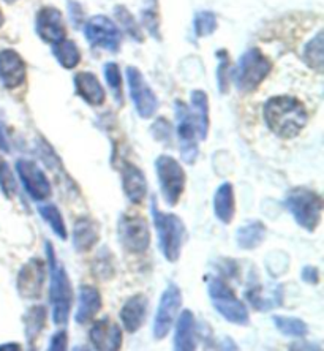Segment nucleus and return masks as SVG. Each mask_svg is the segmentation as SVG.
I'll use <instances>...</instances> for the list:
<instances>
[{
  "label": "nucleus",
  "mask_w": 324,
  "mask_h": 351,
  "mask_svg": "<svg viewBox=\"0 0 324 351\" xmlns=\"http://www.w3.org/2000/svg\"><path fill=\"white\" fill-rule=\"evenodd\" d=\"M264 121L279 138L292 139L306 128L308 112L296 97L279 95L272 97L264 105Z\"/></svg>",
  "instance_id": "1"
},
{
  "label": "nucleus",
  "mask_w": 324,
  "mask_h": 351,
  "mask_svg": "<svg viewBox=\"0 0 324 351\" xmlns=\"http://www.w3.org/2000/svg\"><path fill=\"white\" fill-rule=\"evenodd\" d=\"M46 256H48V267L51 274L49 298L51 304H53L54 324L64 326L70 317L71 302H73V288H71L70 277L65 267L55 258V252L49 241L46 242Z\"/></svg>",
  "instance_id": "2"
},
{
  "label": "nucleus",
  "mask_w": 324,
  "mask_h": 351,
  "mask_svg": "<svg viewBox=\"0 0 324 351\" xmlns=\"http://www.w3.org/2000/svg\"><path fill=\"white\" fill-rule=\"evenodd\" d=\"M151 213L158 234V247H160L163 256L169 263H176L182 254L185 241V228L181 217L176 214H166L157 208V199H152Z\"/></svg>",
  "instance_id": "3"
},
{
  "label": "nucleus",
  "mask_w": 324,
  "mask_h": 351,
  "mask_svg": "<svg viewBox=\"0 0 324 351\" xmlns=\"http://www.w3.org/2000/svg\"><path fill=\"white\" fill-rule=\"evenodd\" d=\"M272 71V62L260 49L251 48L239 59L236 69L231 71L236 89L242 94L255 92Z\"/></svg>",
  "instance_id": "4"
},
{
  "label": "nucleus",
  "mask_w": 324,
  "mask_h": 351,
  "mask_svg": "<svg viewBox=\"0 0 324 351\" xmlns=\"http://www.w3.org/2000/svg\"><path fill=\"white\" fill-rule=\"evenodd\" d=\"M285 208L295 217L296 223L313 233L321 221L323 198L315 190L295 187L285 196Z\"/></svg>",
  "instance_id": "5"
},
{
  "label": "nucleus",
  "mask_w": 324,
  "mask_h": 351,
  "mask_svg": "<svg viewBox=\"0 0 324 351\" xmlns=\"http://www.w3.org/2000/svg\"><path fill=\"white\" fill-rule=\"evenodd\" d=\"M209 298L212 301L215 311H217L226 322L238 326H247L250 323L249 311L240 299L236 298L231 287L222 278L212 277L208 285Z\"/></svg>",
  "instance_id": "6"
},
{
  "label": "nucleus",
  "mask_w": 324,
  "mask_h": 351,
  "mask_svg": "<svg viewBox=\"0 0 324 351\" xmlns=\"http://www.w3.org/2000/svg\"><path fill=\"white\" fill-rule=\"evenodd\" d=\"M155 169L163 199L168 206H176L184 195L187 176L176 158L160 156L155 160Z\"/></svg>",
  "instance_id": "7"
},
{
  "label": "nucleus",
  "mask_w": 324,
  "mask_h": 351,
  "mask_svg": "<svg viewBox=\"0 0 324 351\" xmlns=\"http://www.w3.org/2000/svg\"><path fill=\"white\" fill-rule=\"evenodd\" d=\"M174 111H176V121H177V136L181 141V156L185 163L193 165L197 162L199 149H198V125L195 121L193 112L190 108L182 103L181 100L176 101L174 105Z\"/></svg>",
  "instance_id": "8"
},
{
  "label": "nucleus",
  "mask_w": 324,
  "mask_h": 351,
  "mask_svg": "<svg viewBox=\"0 0 324 351\" xmlns=\"http://www.w3.org/2000/svg\"><path fill=\"white\" fill-rule=\"evenodd\" d=\"M119 239L128 254H144L151 245L147 220L140 215H122L119 220Z\"/></svg>",
  "instance_id": "9"
},
{
  "label": "nucleus",
  "mask_w": 324,
  "mask_h": 351,
  "mask_svg": "<svg viewBox=\"0 0 324 351\" xmlns=\"http://www.w3.org/2000/svg\"><path fill=\"white\" fill-rule=\"evenodd\" d=\"M182 307V293L176 283H169L163 291L160 304H158L155 322H153V337L163 340L171 331L177 313Z\"/></svg>",
  "instance_id": "10"
},
{
  "label": "nucleus",
  "mask_w": 324,
  "mask_h": 351,
  "mask_svg": "<svg viewBox=\"0 0 324 351\" xmlns=\"http://www.w3.org/2000/svg\"><path fill=\"white\" fill-rule=\"evenodd\" d=\"M84 35L92 46H100L110 53H119L122 35L119 27L110 18L99 14L87 21Z\"/></svg>",
  "instance_id": "11"
},
{
  "label": "nucleus",
  "mask_w": 324,
  "mask_h": 351,
  "mask_svg": "<svg viewBox=\"0 0 324 351\" xmlns=\"http://www.w3.org/2000/svg\"><path fill=\"white\" fill-rule=\"evenodd\" d=\"M127 81L130 87L132 100L135 103L136 112L142 119H151L158 110V98L153 94L151 86L144 81L142 73L135 66L127 69Z\"/></svg>",
  "instance_id": "12"
},
{
  "label": "nucleus",
  "mask_w": 324,
  "mask_h": 351,
  "mask_svg": "<svg viewBox=\"0 0 324 351\" xmlns=\"http://www.w3.org/2000/svg\"><path fill=\"white\" fill-rule=\"evenodd\" d=\"M16 171L19 174L21 182H23L25 192L35 201L48 199L53 189L43 169H41L34 160L19 158L16 162Z\"/></svg>",
  "instance_id": "13"
},
{
  "label": "nucleus",
  "mask_w": 324,
  "mask_h": 351,
  "mask_svg": "<svg viewBox=\"0 0 324 351\" xmlns=\"http://www.w3.org/2000/svg\"><path fill=\"white\" fill-rule=\"evenodd\" d=\"M46 278V265L41 260H30L18 274L19 296L25 299H37L41 296Z\"/></svg>",
  "instance_id": "14"
},
{
  "label": "nucleus",
  "mask_w": 324,
  "mask_h": 351,
  "mask_svg": "<svg viewBox=\"0 0 324 351\" xmlns=\"http://www.w3.org/2000/svg\"><path fill=\"white\" fill-rule=\"evenodd\" d=\"M38 37L51 45L59 43L65 38V25L62 19V13L54 7L41 8L35 21Z\"/></svg>",
  "instance_id": "15"
},
{
  "label": "nucleus",
  "mask_w": 324,
  "mask_h": 351,
  "mask_svg": "<svg viewBox=\"0 0 324 351\" xmlns=\"http://www.w3.org/2000/svg\"><path fill=\"white\" fill-rule=\"evenodd\" d=\"M89 339L94 348L103 351H117L122 348V329L119 324L112 323L110 318H103L90 329Z\"/></svg>",
  "instance_id": "16"
},
{
  "label": "nucleus",
  "mask_w": 324,
  "mask_h": 351,
  "mask_svg": "<svg viewBox=\"0 0 324 351\" xmlns=\"http://www.w3.org/2000/svg\"><path fill=\"white\" fill-rule=\"evenodd\" d=\"M0 80L7 89H16L25 80V64L13 49L0 53Z\"/></svg>",
  "instance_id": "17"
},
{
  "label": "nucleus",
  "mask_w": 324,
  "mask_h": 351,
  "mask_svg": "<svg viewBox=\"0 0 324 351\" xmlns=\"http://www.w3.org/2000/svg\"><path fill=\"white\" fill-rule=\"evenodd\" d=\"M122 187L130 203L141 204L146 199L147 180L136 165L130 162L122 163Z\"/></svg>",
  "instance_id": "18"
},
{
  "label": "nucleus",
  "mask_w": 324,
  "mask_h": 351,
  "mask_svg": "<svg viewBox=\"0 0 324 351\" xmlns=\"http://www.w3.org/2000/svg\"><path fill=\"white\" fill-rule=\"evenodd\" d=\"M149 313V299L144 294H135L127 299L121 308V319L127 332L140 331Z\"/></svg>",
  "instance_id": "19"
},
{
  "label": "nucleus",
  "mask_w": 324,
  "mask_h": 351,
  "mask_svg": "<svg viewBox=\"0 0 324 351\" xmlns=\"http://www.w3.org/2000/svg\"><path fill=\"white\" fill-rule=\"evenodd\" d=\"M75 89L82 100L90 106H101L106 100V92L99 78L90 71H81L75 76Z\"/></svg>",
  "instance_id": "20"
},
{
  "label": "nucleus",
  "mask_w": 324,
  "mask_h": 351,
  "mask_svg": "<svg viewBox=\"0 0 324 351\" xmlns=\"http://www.w3.org/2000/svg\"><path fill=\"white\" fill-rule=\"evenodd\" d=\"M100 239V225L89 217H81L76 220L73 228V247L79 254H86L95 247Z\"/></svg>",
  "instance_id": "21"
},
{
  "label": "nucleus",
  "mask_w": 324,
  "mask_h": 351,
  "mask_svg": "<svg viewBox=\"0 0 324 351\" xmlns=\"http://www.w3.org/2000/svg\"><path fill=\"white\" fill-rule=\"evenodd\" d=\"M101 308V294L92 285L79 287V299L78 308H76L75 319L76 323L86 324L97 317Z\"/></svg>",
  "instance_id": "22"
},
{
  "label": "nucleus",
  "mask_w": 324,
  "mask_h": 351,
  "mask_svg": "<svg viewBox=\"0 0 324 351\" xmlns=\"http://www.w3.org/2000/svg\"><path fill=\"white\" fill-rule=\"evenodd\" d=\"M195 315L184 311L177 319L176 334H174V348L179 351H192L197 348V332H195Z\"/></svg>",
  "instance_id": "23"
},
{
  "label": "nucleus",
  "mask_w": 324,
  "mask_h": 351,
  "mask_svg": "<svg viewBox=\"0 0 324 351\" xmlns=\"http://www.w3.org/2000/svg\"><path fill=\"white\" fill-rule=\"evenodd\" d=\"M214 213L217 219L225 225H229L236 214L234 189L229 182H225L219 187L214 196Z\"/></svg>",
  "instance_id": "24"
},
{
  "label": "nucleus",
  "mask_w": 324,
  "mask_h": 351,
  "mask_svg": "<svg viewBox=\"0 0 324 351\" xmlns=\"http://www.w3.org/2000/svg\"><path fill=\"white\" fill-rule=\"evenodd\" d=\"M266 226L261 221H250V223L242 225L236 231V242L242 250H253L260 247L266 239Z\"/></svg>",
  "instance_id": "25"
},
{
  "label": "nucleus",
  "mask_w": 324,
  "mask_h": 351,
  "mask_svg": "<svg viewBox=\"0 0 324 351\" xmlns=\"http://www.w3.org/2000/svg\"><path fill=\"white\" fill-rule=\"evenodd\" d=\"M190 110H192L195 121H197L198 136L204 141L209 133V101L208 95L203 90L192 92V108Z\"/></svg>",
  "instance_id": "26"
},
{
  "label": "nucleus",
  "mask_w": 324,
  "mask_h": 351,
  "mask_svg": "<svg viewBox=\"0 0 324 351\" xmlns=\"http://www.w3.org/2000/svg\"><path fill=\"white\" fill-rule=\"evenodd\" d=\"M53 53L54 58L58 59L59 64L64 66L65 70H71L75 66H78L81 62V53L78 46L73 40H62L59 43L53 45Z\"/></svg>",
  "instance_id": "27"
},
{
  "label": "nucleus",
  "mask_w": 324,
  "mask_h": 351,
  "mask_svg": "<svg viewBox=\"0 0 324 351\" xmlns=\"http://www.w3.org/2000/svg\"><path fill=\"white\" fill-rule=\"evenodd\" d=\"M46 308L43 306H35L29 308L27 313L24 315V328H25V337H27V342L32 345L40 332L43 331L46 324Z\"/></svg>",
  "instance_id": "28"
},
{
  "label": "nucleus",
  "mask_w": 324,
  "mask_h": 351,
  "mask_svg": "<svg viewBox=\"0 0 324 351\" xmlns=\"http://www.w3.org/2000/svg\"><path fill=\"white\" fill-rule=\"evenodd\" d=\"M38 213L40 215L43 217L45 221H48L51 230L54 231V234L59 237L62 241H66V237H68V233H66V226H65V221L62 219V214L60 210L55 208V204H41L38 206Z\"/></svg>",
  "instance_id": "29"
},
{
  "label": "nucleus",
  "mask_w": 324,
  "mask_h": 351,
  "mask_svg": "<svg viewBox=\"0 0 324 351\" xmlns=\"http://www.w3.org/2000/svg\"><path fill=\"white\" fill-rule=\"evenodd\" d=\"M272 323L275 324V328L279 329L282 334L288 335V337H306L308 334V326L299 318L275 315V317L272 318Z\"/></svg>",
  "instance_id": "30"
},
{
  "label": "nucleus",
  "mask_w": 324,
  "mask_h": 351,
  "mask_svg": "<svg viewBox=\"0 0 324 351\" xmlns=\"http://www.w3.org/2000/svg\"><path fill=\"white\" fill-rule=\"evenodd\" d=\"M302 58H304L306 64L310 66V69L320 71L321 73L323 59H324L323 58V32L321 30L310 41H308V45L306 46Z\"/></svg>",
  "instance_id": "31"
},
{
  "label": "nucleus",
  "mask_w": 324,
  "mask_h": 351,
  "mask_svg": "<svg viewBox=\"0 0 324 351\" xmlns=\"http://www.w3.org/2000/svg\"><path fill=\"white\" fill-rule=\"evenodd\" d=\"M114 14H116L117 21H119L121 27L125 30V32L130 35L133 40H136L138 43H142L144 34H142V30L140 29V25H138V23L135 21V18H133V14L128 12L125 7H122V5H119V7L114 8Z\"/></svg>",
  "instance_id": "32"
},
{
  "label": "nucleus",
  "mask_w": 324,
  "mask_h": 351,
  "mask_svg": "<svg viewBox=\"0 0 324 351\" xmlns=\"http://www.w3.org/2000/svg\"><path fill=\"white\" fill-rule=\"evenodd\" d=\"M217 16L212 12H199L195 16V34L197 37H209L217 30Z\"/></svg>",
  "instance_id": "33"
},
{
  "label": "nucleus",
  "mask_w": 324,
  "mask_h": 351,
  "mask_svg": "<svg viewBox=\"0 0 324 351\" xmlns=\"http://www.w3.org/2000/svg\"><path fill=\"white\" fill-rule=\"evenodd\" d=\"M105 76H106V81L110 87L112 89V94H114V98L119 103L123 101L122 98V76H121V70L117 64L114 62H111V64H106L105 65Z\"/></svg>",
  "instance_id": "34"
},
{
  "label": "nucleus",
  "mask_w": 324,
  "mask_h": 351,
  "mask_svg": "<svg viewBox=\"0 0 324 351\" xmlns=\"http://www.w3.org/2000/svg\"><path fill=\"white\" fill-rule=\"evenodd\" d=\"M217 58L220 60L219 71H217L219 87L222 94H226V92H228V84H229V58L226 51H219Z\"/></svg>",
  "instance_id": "35"
},
{
  "label": "nucleus",
  "mask_w": 324,
  "mask_h": 351,
  "mask_svg": "<svg viewBox=\"0 0 324 351\" xmlns=\"http://www.w3.org/2000/svg\"><path fill=\"white\" fill-rule=\"evenodd\" d=\"M142 23L144 27L149 30V34L152 35L153 38H160V34H158V27H160V19H158V12L155 7H147V10L142 12Z\"/></svg>",
  "instance_id": "36"
},
{
  "label": "nucleus",
  "mask_w": 324,
  "mask_h": 351,
  "mask_svg": "<svg viewBox=\"0 0 324 351\" xmlns=\"http://www.w3.org/2000/svg\"><path fill=\"white\" fill-rule=\"evenodd\" d=\"M94 274L99 278H111L114 276V265H112V258L110 255H100L95 260Z\"/></svg>",
  "instance_id": "37"
},
{
  "label": "nucleus",
  "mask_w": 324,
  "mask_h": 351,
  "mask_svg": "<svg viewBox=\"0 0 324 351\" xmlns=\"http://www.w3.org/2000/svg\"><path fill=\"white\" fill-rule=\"evenodd\" d=\"M14 179L13 174L10 171L7 162L3 158H0V189L3 190L5 196H10L14 192Z\"/></svg>",
  "instance_id": "38"
},
{
  "label": "nucleus",
  "mask_w": 324,
  "mask_h": 351,
  "mask_svg": "<svg viewBox=\"0 0 324 351\" xmlns=\"http://www.w3.org/2000/svg\"><path fill=\"white\" fill-rule=\"evenodd\" d=\"M152 135L153 138L157 139V141L160 143H169L171 141V123H169L168 121H164V119H160V121H157L155 123L152 125Z\"/></svg>",
  "instance_id": "39"
},
{
  "label": "nucleus",
  "mask_w": 324,
  "mask_h": 351,
  "mask_svg": "<svg viewBox=\"0 0 324 351\" xmlns=\"http://www.w3.org/2000/svg\"><path fill=\"white\" fill-rule=\"evenodd\" d=\"M66 345H68V335L65 331L55 332L53 337H51L49 342V350L51 351H65Z\"/></svg>",
  "instance_id": "40"
},
{
  "label": "nucleus",
  "mask_w": 324,
  "mask_h": 351,
  "mask_svg": "<svg viewBox=\"0 0 324 351\" xmlns=\"http://www.w3.org/2000/svg\"><path fill=\"white\" fill-rule=\"evenodd\" d=\"M301 277L308 285H318L320 283V271L315 266H306L301 272Z\"/></svg>",
  "instance_id": "41"
},
{
  "label": "nucleus",
  "mask_w": 324,
  "mask_h": 351,
  "mask_svg": "<svg viewBox=\"0 0 324 351\" xmlns=\"http://www.w3.org/2000/svg\"><path fill=\"white\" fill-rule=\"evenodd\" d=\"M70 14H71V23L75 27H81L82 21H84V10L81 8L78 2H70Z\"/></svg>",
  "instance_id": "42"
},
{
  "label": "nucleus",
  "mask_w": 324,
  "mask_h": 351,
  "mask_svg": "<svg viewBox=\"0 0 324 351\" xmlns=\"http://www.w3.org/2000/svg\"><path fill=\"white\" fill-rule=\"evenodd\" d=\"M3 350H14V351H18V350H21V347L18 343H5V345H0V351H3Z\"/></svg>",
  "instance_id": "43"
},
{
  "label": "nucleus",
  "mask_w": 324,
  "mask_h": 351,
  "mask_svg": "<svg viewBox=\"0 0 324 351\" xmlns=\"http://www.w3.org/2000/svg\"><path fill=\"white\" fill-rule=\"evenodd\" d=\"M0 149H2V151H8V144L5 141L2 132H0Z\"/></svg>",
  "instance_id": "44"
},
{
  "label": "nucleus",
  "mask_w": 324,
  "mask_h": 351,
  "mask_svg": "<svg viewBox=\"0 0 324 351\" xmlns=\"http://www.w3.org/2000/svg\"><path fill=\"white\" fill-rule=\"evenodd\" d=\"M3 13H2V10H0V27H2V25H3Z\"/></svg>",
  "instance_id": "45"
},
{
  "label": "nucleus",
  "mask_w": 324,
  "mask_h": 351,
  "mask_svg": "<svg viewBox=\"0 0 324 351\" xmlns=\"http://www.w3.org/2000/svg\"><path fill=\"white\" fill-rule=\"evenodd\" d=\"M7 2H13V0H7Z\"/></svg>",
  "instance_id": "46"
}]
</instances>
